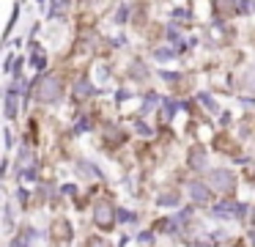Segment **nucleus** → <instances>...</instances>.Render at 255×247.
<instances>
[{"instance_id":"nucleus-1","label":"nucleus","mask_w":255,"mask_h":247,"mask_svg":"<svg viewBox=\"0 0 255 247\" xmlns=\"http://www.w3.org/2000/svg\"><path fill=\"white\" fill-rule=\"evenodd\" d=\"M63 85H61V77H44L41 80V88H39V96L41 102H55L58 96H61Z\"/></svg>"},{"instance_id":"nucleus-2","label":"nucleus","mask_w":255,"mask_h":247,"mask_svg":"<svg viewBox=\"0 0 255 247\" xmlns=\"http://www.w3.org/2000/svg\"><path fill=\"white\" fill-rule=\"evenodd\" d=\"M209 181H211V187H214V190H220V192H231L233 190V173H231V170H225V168L211 170Z\"/></svg>"},{"instance_id":"nucleus-3","label":"nucleus","mask_w":255,"mask_h":247,"mask_svg":"<svg viewBox=\"0 0 255 247\" xmlns=\"http://www.w3.org/2000/svg\"><path fill=\"white\" fill-rule=\"evenodd\" d=\"M94 220L102 225V228H107V225L113 223V206L107 201H102V203H96V212H94Z\"/></svg>"},{"instance_id":"nucleus-4","label":"nucleus","mask_w":255,"mask_h":247,"mask_svg":"<svg viewBox=\"0 0 255 247\" xmlns=\"http://www.w3.org/2000/svg\"><path fill=\"white\" fill-rule=\"evenodd\" d=\"M189 195H192V201H198V203L209 201V190H206L203 184H189Z\"/></svg>"}]
</instances>
